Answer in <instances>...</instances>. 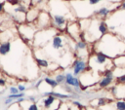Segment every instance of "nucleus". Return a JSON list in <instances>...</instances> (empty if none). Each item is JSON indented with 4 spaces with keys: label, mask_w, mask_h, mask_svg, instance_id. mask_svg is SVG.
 Returning a JSON list of instances; mask_svg holds the SVG:
<instances>
[{
    "label": "nucleus",
    "mask_w": 125,
    "mask_h": 110,
    "mask_svg": "<svg viewBox=\"0 0 125 110\" xmlns=\"http://www.w3.org/2000/svg\"><path fill=\"white\" fill-rule=\"evenodd\" d=\"M95 46V52H101L109 58H115L125 53V42L112 33L103 35L96 41Z\"/></svg>",
    "instance_id": "f257e3e1"
},
{
    "label": "nucleus",
    "mask_w": 125,
    "mask_h": 110,
    "mask_svg": "<svg viewBox=\"0 0 125 110\" xmlns=\"http://www.w3.org/2000/svg\"><path fill=\"white\" fill-rule=\"evenodd\" d=\"M109 57L106 56L104 54L101 53V52H95L90 59H89V65L90 66H94V65H99V66H104V70L106 69H111L109 68Z\"/></svg>",
    "instance_id": "f03ea898"
},
{
    "label": "nucleus",
    "mask_w": 125,
    "mask_h": 110,
    "mask_svg": "<svg viewBox=\"0 0 125 110\" xmlns=\"http://www.w3.org/2000/svg\"><path fill=\"white\" fill-rule=\"evenodd\" d=\"M36 21V25L37 27L40 28H46L48 26H50V24L52 23V17L47 13V12H40L38 15Z\"/></svg>",
    "instance_id": "7ed1b4c3"
},
{
    "label": "nucleus",
    "mask_w": 125,
    "mask_h": 110,
    "mask_svg": "<svg viewBox=\"0 0 125 110\" xmlns=\"http://www.w3.org/2000/svg\"><path fill=\"white\" fill-rule=\"evenodd\" d=\"M19 31L21 34L23 39H27V40H31L34 38L35 35V28L32 27L29 22L27 24H21L19 27Z\"/></svg>",
    "instance_id": "20e7f679"
},
{
    "label": "nucleus",
    "mask_w": 125,
    "mask_h": 110,
    "mask_svg": "<svg viewBox=\"0 0 125 110\" xmlns=\"http://www.w3.org/2000/svg\"><path fill=\"white\" fill-rule=\"evenodd\" d=\"M52 23L58 29H64L66 28V18L62 15H52Z\"/></svg>",
    "instance_id": "39448f33"
},
{
    "label": "nucleus",
    "mask_w": 125,
    "mask_h": 110,
    "mask_svg": "<svg viewBox=\"0 0 125 110\" xmlns=\"http://www.w3.org/2000/svg\"><path fill=\"white\" fill-rule=\"evenodd\" d=\"M87 68V62L83 59H76L74 62H73V65H72V69H73V74L75 76L79 75L80 73L84 72Z\"/></svg>",
    "instance_id": "423d86ee"
},
{
    "label": "nucleus",
    "mask_w": 125,
    "mask_h": 110,
    "mask_svg": "<svg viewBox=\"0 0 125 110\" xmlns=\"http://www.w3.org/2000/svg\"><path fill=\"white\" fill-rule=\"evenodd\" d=\"M39 13H40V11H39L37 8H35V7L29 9V10L26 12V14H25V20H26L27 22H29V23L34 22V21L37 19Z\"/></svg>",
    "instance_id": "0eeeda50"
},
{
    "label": "nucleus",
    "mask_w": 125,
    "mask_h": 110,
    "mask_svg": "<svg viewBox=\"0 0 125 110\" xmlns=\"http://www.w3.org/2000/svg\"><path fill=\"white\" fill-rule=\"evenodd\" d=\"M65 83L68 86H73L76 89H78V87L80 86V81L78 80V78H75L71 73H67L65 75Z\"/></svg>",
    "instance_id": "6e6552de"
},
{
    "label": "nucleus",
    "mask_w": 125,
    "mask_h": 110,
    "mask_svg": "<svg viewBox=\"0 0 125 110\" xmlns=\"http://www.w3.org/2000/svg\"><path fill=\"white\" fill-rule=\"evenodd\" d=\"M52 47L55 50H59L62 49L63 47V40L62 38V36L60 35H55L52 39Z\"/></svg>",
    "instance_id": "1a4fd4ad"
},
{
    "label": "nucleus",
    "mask_w": 125,
    "mask_h": 110,
    "mask_svg": "<svg viewBox=\"0 0 125 110\" xmlns=\"http://www.w3.org/2000/svg\"><path fill=\"white\" fill-rule=\"evenodd\" d=\"M94 14H95V15H96V17H98V18H106V17L110 14V10H109L107 7L104 6V7L99 8L97 11H95V12H94Z\"/></svg>",
    "instance_id": "9d476101"
},
{
    "label": "nucleus",
    "mask_w": 125,
    "mask_h": 110,
    "mask_svg": "<svg viewBox=\"0 0 125 110\" xmlns=\"http://www.w3.org/2000/svg\"><path fill=\"white\" fill-rule=\"evenodd\" d=\"M11 51V42L10 41H5L1 42L0 44V55H6L8 53Z\"/></svg>",
    "instance_id": "9b49d317"
},
{
    "label": "nucleus",
    "mask_w": 125,
    "mask_h": 110,
    "mask_svg": "<svg viewBox=\"0 0 125 110\" xmlns=\"http://www.w3.org/2000/svg\"><path fill=\"white\" fill-rule=\"evenodd\" d=\"M56 100H57L56 96H54V95H47V97H46V98L42 99L43 107H44L45 109H49V108L53 105V103H54Z\"/></svg>",
    "instance_id": "f8f14e48"
},
{
    "label": "nucleus",
    "mask_w": 125,
    "mask_h": 110,
    "mask_svg": "<svg viewBox=\"0 0 125 110\" xmlns=\"http://www.w3.org/2000/svg\"><path fill=\"white\" fill-rule=\"evenodd\" d=\"M113 64L115 66H118V67H121V68H125V55H117L115 57V59L113 60Z\"/></svg>",
    "instance_id": "ddd939ff"
},
{
    "label": "nucleus",
    "mask_w": 125,
    "mask_h": 110,
    "mask_svg": "<svg viewBox=\"0 0 125 110\" xmlns=\"http://www.w3.org/2000/svg\"><path fill=\"white\" fill-rule=\"evenodd\" d=\"M98 29H99V32L101 33V35H104L105 33H107V30H108V26L106 24V22L104 20V19H101L99 21V24H98Z\"/></svg>",
    "instance_id": "4468645a"
},
{
    "label": "nucleus",
    "mask_w": 125,
    "mask_h": 110,
    "mask_svg": "<svg viewBox=\"0 0 125 110\" xmlns=\"http://www.w3.org/2000/svg\"><path fill=\"white\" fill-rule=\"evenodd\" d=\"M112 79H113V77H106V76H104V78L100 81L99 86H100L101 88H105V87H107L109 84H111Z\"/></svg>",
    "instance_id": "2eb2a0df"
},
{
    "label": "nucleus",
    "mask_w": 125,
    "mask_h": 110,
    "mask_svg": "<svg viewBox=\"0 0 125 110\" xmlns=\"http://www.w3.org/2000/svg\"><path fill=\"white\" fill-rule=\"evenodd\" d=\"M87 49V43L84 40H80L75 44V50L80 52V51H85Z\"/></svg>",
    "instance_id": "dca6fc26"
},
{
    "label": "nucleus",
    "mask_w": 125,
    "mask_h": 110,
    "mask_svg": "<svg viewBox=\"0 0 125 110\" xmlns=\"http://www.w3.org/2000/svg\"><path fill=\"white\" fill-rule=\"evenodd\" d=\"M37 64L40 67H48L49 66V62L47 59H43V58H35Z\"/></svg>",
    "instance_id": "f3484780"
},
{
    "label": "nucleus",
    "mask_w": 125,
    "mask_h": 110,
    "mask_svg": "<svg viewBox=\"0 0 125 110\" xmlns=\"http://www.w3.org/2000/svg\"><path fill=\"white\" fill-rule=\"evenodd\" d=\"M44 81L46 82L47 85H49V86H51V87H53V88H55V87L58 86V82H57L56 80H54V79H51V78L46 77V78L44 79Z\"/></svg>",
    "instance_id": "a211bd4d"
},
{
    "label": "nucleus",
    "mask_w": 125,
    "mask_h": 110,
    "mask_svg": "<svg viewBox=\"0 0 125 110\" xmlns=\"http://www.w3.org/2000/svg\"><path fill=\"white\" fill-rule=\"evenodd\" d=\"M115 108L116 110H125V101H122V100L116 101Z\"/></svg>",
    "instance_id": "6ab92c4d"
},
{
    "label": "nucleus",
    "mask_w": 125,
    "mask_h": 110,
    "mask_svg": "<svg viewBox=\"0 0 125 110\" xmlns=\"http://www.w3.org/2000/svg\"><path fill=\"white\" fill-rule=\"evenodd\" d=\"M16 13H26V7L23 5H19L17 8L14 9Z\"/></svg>",
    "instance_id": "aec40b11"
},
{
    "label": "nucleus",
    "mask_w": 125,
    "mask_h": 110,
    "mask_svg": "<svg viewBox=\"0 0 125 110\" xmlns=\"http://www.w3.org/2000/svg\"><path fill=\"white\" fill-rule=\"evenodd\" d=\"M23 95H24L23 92H21V93H10V94L8 95V97L13 98V99H16V98H21V97H22Z\"/></svg>",
    "instance_id": "412c9836"
},
{
    "label": "nucleus",
    "mask_w": 125,
    "mask_h": 110,
    "mask_svg": "<svg viewBox=\"0 0 125 110\" xmlns=\"http://www.w3.org/2000/svg\"><path fill=\"white\" fill-rule=\"evenodd\" d=\"M55 80L58 82V84H61V83H62V82L65 80V76H63L62 74H58V75L56 76Z\"/></svg>",
    "instance_id": "4be33fe9"
},
{
    "label": "nucleus",
    "mask_w": 125,
    "mask_h": 110,
    "mask_svg": "<svg viewBox=\"0 0 125 110\" xmlns=\"http://www.w3.org/2000/svg\"><path fill=\"white\" fill-rule=\"evenodd\" d=\"M116 82H118V83H121V84H124V83H125V74L118 76V77L116 78Z\"/></svg>",
    "instance_id": "5701e85b"
},
{
    "label": "nucleus",
    "mask_w": 125,
    "mask_h": 110,
    "mask_svg": "<svg viewBox=\"0 0 125 110\" xmlns=\"http://www.w3.org/2000/svg\"><path fill=\"white\" fill-rule=\"evenodd\" d=\"M7 2L12 6H16L20 4V0H7Z\"/></svg>",
    "instance_id": "b1692460"
},
{
    "label": "nucleus",
    "mask_w": 125,
    "mask_h": 110,
    "mask_svg": "<svg viewBox=\"0 0 125 110\" xmlns=\"http://www.w3.org/2000/svg\"><path fill=\"white\" fill-rule=\"evenodd\" d=\"M105 104V98H99L98 100V106L101 107V106H104Z\"/></svg>",
    "instance_id": "393cba45"
},
{
    "label": "nucleus",
    "mask_w": 125,
    "mask_h": 110,
    "mask_svg": "<svg viewBox=\"0 0 125 110\" xmlns=\"http://www.w3.org/2000/svg\"><path fill=\"white\" fill-rule=\"evenodd\" d=\"M19 89L16 87H11L10 88V93H19Z\"/></svg>",
    "instance_id": "a878e982"
},
{
    "label": "nucleus",
    "mask_w": 125,
    "mask_h": 110,
    "mask_svg": "<svg viewBox=\"0 0 125 110\" xmlns=\"http://www.w3.org/2000/svg\"><path fill=\"white\" fill-rule=\"evenodd\" d=\"M27 110H39V109H38V107H37V105L35 103H32V104H30L28 106Z\"/></svg>",
    "instance_id": "bb28decb"
},
{
    "label": "nucleus",
    "mask_w": 125,
    "mask_h": 110,
    "mask_svg": "<svg viewBox=\"0 0 125 110\" xmlns=\"http://www.w3.org/2000/svg\"><path fill=\"white\" fill-rule=\"evenodd\" d=\"M88 1H89L90 5H97L98 3H100L101 1H104V0H88Z\"/></svg>",
    "instance_id": "cd10ccee"
},
{
    "label": "nucleus",
    "mask_w": 125,
    "mask_h": 110,
    "mask_svg": "<svg viewBox=\"0 0 125 110\" xmlns=\"http://www.w3.org/2000/svg\"><path fill=\"white\" fill-rule=\"evenodd\" d=\"M13 101H14V99L13 98H10V97H7V99L4 101V104H6V105H8V104H10V103H13Z\"/></svg>",
    "instance_id": "c85d7f7f"
},
{
    "label": "nucleus",
    "mask_w": 125,
    "mask_h": 110,
    "mask_svg": "<svg viewBox=\"0 0 125 110\" xmlns=\"http://www.w3.org/2000/svg\"><path fill=\"white\" fill-rule=\"evenodd\" d=\"M4 7H5V2H0V13L4 11Z\"/></svg>",
    "instance_id": "c756f323"
},
{
    "label": "nucleus",
    "mask_w": 125,
    "mask_h": 110,
    "mask_svg": "<svg viewBox=\"0 0 125 110\" xmlns=\"http://www.w3.org/2000/svg\"><path fill=\"white\" fill-rule=\"evenodd\" d=\"M72 103H73L75 106H77L78 108H82V107H83V106H82V104H81V103H79L78 101H73Z\"/></svg>",
    "instance_id": "7c9ffc66"
},
{
    "label": "nucleus",
    "mask_w": 125,
    "mask_h": 110,
    "mask_svg": "<svg viewBox=\"0 0 125 110\" xmlns=\"http://www.w3.org/2000/svg\"><path fill=\"white\" fill-rule=\"evenodd\" d=\"M18 89H19L20 92H23V91L25 90V87L22 86V85H19V86H18Z\"/></svg>",
    "instance_id": "2f4dec72"
},
{
    "label": "nucleus",
    "mask_w": 125,
    "mask_h": 110,
    "mask_svg": "<svg viewBox=\"0 0 125 110\" xmlns=\"http://www.w3.org/2000/svg\"><path fill=\"white\" fill-rule=\"evenodd\" d=\"M5 84H6V81L4 79L0 78V86H5Z\"/></svg>",
    "instance_id": "473e14b6"
},
{
    "label": "nucleus",
    "mask_w": 125,
    "mask_h": 110,
    "mask_svg": "<svg viewBox=\"0 0 125 110\" xmlns=\"http://www.w3.org/2000/svg\"><path fill=\"white\" fill-rule=\"evenodd\" d=\"M41 83H42V80H39V81L37 82V84L35 85V88H38V87H39V86L41 85Z\"/></svg>",
    "instance_id": "72a5a7b5"
},
{
    "label": "nucleus",
    "mask_w": 125,
    "mask_h": 110,
    "mask_svg": "<svg viewBox=\"0 0 125 110\" xmlns=\"http://www.w3.org/2000/svg\"><path fill=\"white\" fill-rule=\"evenodd\" d=\"M120 8H121V9H123V10H125V1H124V2H122V4H121Z\"/></svg>",
    "instance_id": "f704fd0d"
},
{
    "label": "nucleus",
    "mask_w": 125,
    "mask_h": 110,
    "mask_svg": "<svg viewBox=\"0 0 125 110\" xmlns=\"http://www.w3.org/2000/svg\"><path fill=\"white\" fill-rule=\"evenodd\" d=\"M29 100H31V101H35V97H34V96H30V97H29Z\"/></svg>",
    "instance_id": "c9c22d12"
},
{
    "label": "nucleus",
    "mask_w": 125,
    "mask_h": 110,
    "mask_svg": "<svg viewBox=\"0 0 125 110\" xmlns=\"http://www.w3.org/2000/svg\"><path fill=\"white\" fill-rule=\"evenodd\" d=\"M42 1H51V0H42Z\"/></svg>",
    "instance_id": "e433bc0d"
},
{
    "label": "nucleus",
    "mask_w": 125,
    "mask_h": 110,
    "mask_svg": "<svg viewBox=\"0 0 125 110\" xmlns=\"http://www.w3.org/2000/svg\"><path fill=\"white\" fill-rule=\"evenodd\" d=\"M78 1H86V0H78Z\"/></svg>",
    "instance_id": "4c0bfd02"
}]
</instances>
